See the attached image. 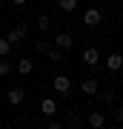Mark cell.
Returning a JSON list of instances; mask_svg holds the SVG:
<instances>
[{"label":"cell","instance_id":"1","mask_svg":"<svg viewBox=\"0 0 123 129\" xmlns=\"http://www.w3.org/2000/svg\"><path fill=\"white\" fill-rule=\"evenodd\" d=\"M26 35H29V23L23 20V23H17L9 35H6V40H9V43H12V49H14V46H20V43L26 40Z\"/></svg>","mask_w":123,"mask_h":129},{"label":"cell","instance_id":"2","mask_svg":"<svg viewBox=\"0 0 123 129\" xmlns=\"http://www.w3.org/2000/svg\"><path fill=\"white\" fill-rule=\"evenodd\" d=\"M83 26H89V29H95V26H100L103 23V12L100 9H95V6H89V9L86 12H83Z\"/></svg>","mask_w":123,"mask_h":129},{"label":"cell","instance_id":"3","mask_svg":"<svg viewBox=\"0 0 123 129\" xmlns=\"http://www.w3.org/2000/svg\"><path fill=\"white\" fill-rule=\"evenodd\" d=\"M52 86H55V92H57V95L69 98V92L74 89V83H72V78H69V75H57V78L52 80Z\"/></svg>","mask_w":123,"mask_h":129},{"label":"cell","instance_id":"4","mask_svg":"<svg viewBox=\"0 0 123 129\" xmlns=\"http://www.w3.org/2000/svg\"><path fill=\"white\" fill-rule=\"evenodd\" d=\"M80 60H83V66H92V72L100 66V52H97L95 46H86L83 49V55H80Z\"/></svg>","mask_w":123,"mask_h":129},{"label":"cell","instance_id":"5","mask_svg":"<svg viewBox=\"0 0 123 129\" xmlns=\"http://www.w3.org/2000/svg\"><path fill=\"white\" fill-rule=\"evenodd\" d=\"M52 43H55L57 49L69 52V49L74 46V35H72V32H57V35H55V40H52Z\"/></svg>","mask_w":123,"mask_h":129},{"label":"cell","instance_id":"6","mask_svg":"<svg viewBox=\"0 0 123 129\" xmlns=\"http://www.w3.org/2000/svg\"><path fill=\"white\" fill-rule=\"evenodd\" d=\"M103 63H106V69L114 75V72H120V69H123V55H120V52H112V55L106 57Z\"/></svg>","mask_w":123,"mask_h":129},{"label":"cell","instance_id":"7","mask_svg":"<svg viewBox=\"0 0 123 129\" xmlns=\"http://www.w3.org/2000/svg\"><path fill=\"white\" fill-rule=\"evenodd\" d=\"M86 123H89V126H95V129H100V126L109 123V120H106V115H103L100 109H92V112H89V118H86Z\"/></svg>","mask_w":123,"mask_h":129},{"label":"cell","instance_id":"8","mask_svg":"<svg viewBox=\"0 0 123 129\" xmlns=\"http://www.w3.org/2000/svg\"><path fill=\"white\" fill-rule=\"evenodd\" d=\"M23 101H26V89H23V86L9 89V103H12V106H20Z\"/></svg>","mask_w":123,"mask_h":129},{"label":"cell","instance_id":"9","mask_svg":"<svg viewBox=\"0 0 123 129\" xmlns=\"http://www.w3.org/2000/svg\"><path fill=\"white\" fill-rule=\"evenodd\" d=\"M40 112L46 118H52L57 112V101H55V98H43V101H40Z\"/></svg>","mask_w":123,"mask_h":129},{"label":"cell","instance_id":"10","mask_svg":"<svg viewBox=\"0 0 123 129\" xmlns=\"http://www.w3.org/2000/svg\"><path fill=\"white\" fill-rule=\"evenodd\" d=\"M14 72H17V75H32V72H34V63H32L29 57H20L17 63H14Z\"/></svg>","mask_w":123,"mask_h":129},{"label":"cell","instance_id":"11","mask_svg":"<svg viewBox=\"0 0 123 129\" xmlns=\"http://www.w3.org/2000/svg\"><path fill=\"white\" fill-rule=\"evenodd\" d=\"M97 89H100V83H97L95 78H86V80L80 83V92H83V95H89V98H92V95H97Z\"/></svg>","mask_w":123,"mask_h":129},{"label":"cell","instance_id":"12","mask_svg":"<svg viewBox=\"0 0 123 129\" xmlns=\"http://www.w3.org/2000/svg\"><path fill=\"white\" fill-rule=\"evenodd\" d=\"M34 26L40 29V32H49V29H52V17H49V14H37Z\"/></svg>","mask_w":123,"mask_h":129},{"label":"cell","instance_id":"13","mask_svg":"<svg viewBox=\"0 0 123 129\" xmlns=\"http://www.w3.org/2000/svg\"><path fill=\"white\" fill-rule=\"evenodd\" d=\"M46 57H49L52 63H60V60H63V49H57L55 43H52V46H49V52H46Z\"/></svg>","mask_w":123,"mask_h":129},{"label":"cell","instance_id":"14","mask_svg":"<svg viewBox=\"0 0 123 129\" xmlns=\"http://www.w3.org/2000/svg\"><path fill=\"white\" fill-rule=\"evenodd\" d=\"M57 9L66 12V14H72L74 9H77V0H57Z\"/></svg>","mask_w":123,"mask_h":129},{"label":"cell","instance_id":"15","mask_svg":"<svg viewBox=\"0 0 123 129\" xmlns=\"http://www.w3.org/2000/svg\"><path fill=\"white\" fill-rule=\"evenodd\" d=\"M97 98H100V103H112L114 101V92H112V89H97Z\"/></svg>","mask_w":123,"mask_h":129},{"label":"cell","instance_id":"16","mask_svg":"<svg viewBox=\"0 0 123 129\" xmlns=\"http://www.w3.org/2000/svg\"><path fill=\"white\" fill-rule=\"evenodd\" d=\"M49 46H52V40H46V37H43V40L34 43V52H37V55H46V52H49Z\"/></svg>","mask_w":123,"mask_h":129},{"label":"cell","instance_id":"17","mask_svg":"<svg viewBox=\"0 0 123 129\" xmlns=\"http://www.w3.org/2000/svg\"><path fill=\"white\" fill-rule=\"evenodd\" d=\"M9 55H12V43L6 37H0V57H9Z\"/></svg>","mask_w":123,"mask_h":129},{"label":"cell","instance_id":"18","mask_svg":"<svg viewBox=\"0 0 123 129\" xmlns=\"http://www.w3.org/2000/svg\"><path fill=\"white\" fill-rule=\"evenodd\" d=\"M12 72H14V66L6 63V57H0V78H6V75H12Z\"/></svg>","mask_w":123,"mask_h":129},{"label":"cell","instance_id":"19","mask_svg":"<svg viewBox=\"0 0 123 129\" xmlns=\"http://www.w3.org/2000/svg\"><path fill=\"white\" fill-rule=\"evenodd\" d=\"M112 120L114 123H123V106H114L112 109Z\"/></svg>","mask_w":123,"mask_h":129},{"label":"cell","instance_id":"20","mask_svg":"<svg viewBox=\"0 0 123 129\" xmlns=\"http://www.w3.org/2000/svg\"><path fill=\"white\" fill-rule=\"evenodd\" d=\"M46 126H49V129H60V126H63V123H60V120H57L55 115H52L49 120H46Z\"/></svg>","mask_w":123,"mask_h":129},{"label":"cell","instance_id":"21","mask_svg":"<svg viewBox=\"0 0 123 129\" xmlns=\"http://www.w3.org/2000/svg\"><path fill=\"white\" fill-rule=\"evenodd\" d=\"M9 3H12V6H20V9H23V6H26V0H9Z\"/></svg>","mask_w":123,"mask_h":129},{"label":"cell","instance_id":"22","mask_svg":"<svg viewBox=\"0 0 123 129\" xmlns=\"http://www.w3.org/2000/svg\"><path fill=\"white\" fill-rule=\"evenodd\" d=\"M83 3H95V0H83Z\"/></svg>","mask_w":123,"mask_h":129},{"label":"cell","instance_id":"23","mask_svg":"<svg viewBox=\"0 0 123 129\" xmlns=\"http://www.w3.org/2000/svg\"><path fill=\"white\" fill-rule=\"evenodd\" d=\"M112 3H123V0H112Z\"/></svg>","mask_w":123,"mask_h":129},{"label":"cell","instance_id":"24","mask_svg":"<svg viewBox=\"0 0 123 129\" xmlns=\"http://www.w3.org/2000/svg\"><path fill=\"white\" fill-rule=\"evenodd\" d=\"M0 3H9V0H0Z\"/></svg>","mask_w":123,"mask_h":129}]
</instances>
